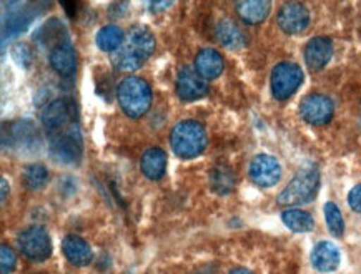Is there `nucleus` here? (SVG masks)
Masks as SVG:
<instances>
[{"instance_id":"nucleus-1","label":"nucleus","mask_w":361,"mask_h":274,"mask_svg":"<svg viewBox=\"0 0 361 274\" xmlns=\"http://www.w3.org/2000/svg\"><path fill=\"white\" fill-rule=\"evenodd\" d=\"M155 52V35L145 25L132 27L123 45L112 54L110 62L120 72H135Z\"/></svg>"},{"instance_id":"nucleus-2","label":"nucleus","mask_w":361,"mask_h":274,"mask_svg":"<svg viewBox=\"0 0 361 274\" xmlns=\"http://www.w3.org/2000/svg\"><path fill=\"white\" fill-rule=\"evenodd\" d=\"M170 145L175 155L182 160L200 156L207 148V132L195 120H182L170 133Z\"/></svg>"},{"instance_id":"nucleus-3","label":"nucleus","mask_w":361,"mask_h":274,"mask_svg":"<svg viewBox=\"0 0 361 274\" xmlns=\"http://www.w3.org/2000/svg\"><path fill=\"white\" fill-rule=\"evenodd\" d=\"M118 104L130 118H140L150 110L152 88L140 77H127L117 88Z\"/></svg>"},{"instance_id":"nucleus-4","label":"nucleus","mask_w":361,"mask_h":274,"mask_svg":"<svg viewBox=\"0 0 361 274\" xmlns=\"http://www.w3.org/2000/svg\"><path fill=\"white\" fill-rule=\"evenodd\" d=\"M318 189H320V171L317 166H307L296 173L276 199L280 206H300L312 201L317 197Z\"/></svg>"},{"instance_id":"nucleus-5","label":"nucleus","mask_w":361,"mask_h":274,"mask_svg":"<svg viewBox=\"0 0 361 274\" xmlns=\"http://www.w3.org/2000/svg\"><path fill=\"white\" fill-rule=\"evenodd\" d=\"M82 135L78 125L73 122L67 128L60 130L57 133H52L50 137V155L55 161L66 165L78 163L82 156Z\"/></svg>"},{"instance_id":"nucleus-6","label":"nucleus","mask_w":361,"mask_h":274,"mask_svg":"<svg viewBox=\"0 0 361 274\" xmlns=\"http://www.w3.org/2000/svg\"><path fill=\"white\" fill-rule=\"evenodd\" d=\"M18 249L30 261L40 263L52 254V239L49 231L42 226H29L17 236Z\"/></svg>"},{"instance_id":"nucleus-7","label":"nucleus","mask_w":361,"mask_h":274,"mask_svg":"<svg viewBox=\"0 0 361 274\" xmlns=\"http://www.w3.org/2000/svg\"><path fill=\"white\" fill-rule=\"evenodd\" d=\"M303 83V70L296 63L281 62L271 72V94L276 100H288Z\"/></svg>"},{"instance_id":"nucleus-8","label":"nucleus","mask_w":361,"mask_h":274,"mask_svg":"<svg viewBox=\"0 0 361 274\" xmlns=\"http://www.w3.org/2000/svg\"><path fill=\"white\" fill-rule=\"evenodd\" d=\"M73 101L68 99H54L45 104L40 110V122L50 133H57L60 130L72 125Z\"/></svg>"},{"instance_id":"nucleus-9","label":"nucleus","mask_w":361,"mask_h":274,"mask_svg":"<svg viewBox=\"0 0 361 274\" xmlns=\"http://www.w3.org/2000/svg\"><path fill=\"white\" fill-rule=\"evenodd\" d=\"M248 173L257 187L271 188L281 178V166L275 156L262 153V155H257L252 160Z\"/></svg>"},{"instance_id":"nucleus-10","label":"nucleus","mask_w":361,"mask_h":274,"mask_svg":"<svg viewBox=\"0 0 361 274\" xmlns=\"http://www.w3.org/2000/svg\"><path fill=\"white\" fill-rule=\"evenodd\" d=\"M335 113V105L331 99L322 94H312L305 96L300 104V115L305 122L310 125H326L333 118Z\"/></svg>"},{"instance_id":"nucleus-11","label":"nucleus","mask_w":361,"mask_h":274,"mask_svg":"<svg viewBox=\"0 0 361 274\" xmlns=\"http://www.w3.org/2000/svg\"><path fill=\"white\" fill-rule=\"evenodd\" d=\"M177 94L185 101H195L208 94V83L193 67H182L177 75Z\"/></svg>"},{"instance_id":"nucleus-12","label":"nucleus","mask_w":361,"mask_h":274,"mask_svg":"<svg viewBox=\"0 0 361 274\" xmlns=\"http://www.w3.org/2000/svg\"><path fill=\"white\" fill-rule=\"evenodd\" d=\"M276 22H279V27L285 34H302L303 30H307L310 24V12L303 4L288 2L281 6L279 15H276Z\"/></svg>"},{"instance_id":"nucleus-13","label":"nucleus","mask_w":361,"mask_h":274,"mask_svg":"<svg viewBox=\"0 0 361 274\" xmlns=\"http://www.w3.org/2000/svg\"><path fill=\"white\" fill-rule=\"evenodd\" d=\"M50 67L59 73L60 77H72L77 68V54L71 42H62L57 47L50 49L49 54Z\"/></svg>"},{"instance_id":"nucleus-14","label":"nucleus","mask_w":361,"mask_h":274,"mask_svg":"<svg viewBox=\"0 0 361 274\" xmlns=\"http://www.w3.org/2000/svg\"><path fill=\"white\" fill-rule=\"evenodd\" d=\"M333 57V42L328 37H314L305 47V62L312 70H322Z\"/></svg>"},{"instance_id":"nucleus-15","label":"nucleus","mask_w":361,"mask_h":274,"mask_svg":"<svg viewBox=\"0 0 361 274\" xmlns=\"http://www.w3.org/2000/svg\"><path fill=\"white\" fill-rule=\"evenodd\" d=\"M62 253L67 258V261L73 264V266H89L94 258L90 244L80 236L75 235H67L62 239Z\"/></svg>"},{"instance_id":"nucleus-16","label":"nucleus","mask_w":361,"mask_h":274,"mask_svg":"<svg viewBox=\"0 0 361 274\" xmlns=\"http://www.w3.org/2000/svg\"><path fill=\"white\" fill-rule=\"evenodd\" d=\"M340 249H338L336 244L330 243V241H322L312 251V264L322 273L336 271L338 266H340Z\"/></svg>"},{"instance_id":"nucleus-17","label":"nucleus","mask_w":361,"mask_h":274,"mask_svg":"<svg viewBox=\"0 0 361 274\" xmlns=\"http://www.w3.org/2000/svg\"><path fill=\"white\" fill-rule=\"evenodd\" d=\"M225 68V60L221 54L215 49H202L195 57V70L205 78V80H214L220 77Z\"/></svg>"},{"instance_id":"nucleus-18","label":"nucleus","mask_w":361,"mask_h":274,"mask_svg":"<svg viewBox=\"0 0 361 274\" xmlns=\"http://www.w3.org/2000/svg\"><path fill=\"white\" fill-rule=\"evenodd\" d=\"M238 15L242 17L245 24L257 25L262 24L271 11V4L268 0H243V2L235 4Z\"/></svg>"},{"instance_id":"nucleus-19","label":"nucleus","mask_w":361,"mask_h":274,"mask_svg":"<svg viewBox=\"0 0 361 274\" xmlns=\"http://www.w3.org/2000/svg\"><path fill=\"white\" fill-rule=\"evenodd\" d=\"M140 170L148 180H160L166 171V153L161 148H148L142 155Z\"/></svg>"},{"instance_id":"nucleus-20","label":"nucleus","mask_w":361,"mask_h":274,"mask_svg":"<svg viewBox=\"0 0 361 274\" xmlns=\"http://www.w3.org/2000/svg\"><path fill=\"white\" fill-rule=\"evenodd\" d=\"M215 37L226 49H242L245 45V34L230 18H224L215 27Z\"/></svg>"},{"instance_id":"nucleus-21","label":"nucleus","mask_w":361,"mask_h":274,"mask_svg":"<svg viewBox=\"0 0 361 274\" xmlns=\"http://www.w3.org/2000/svg\"><path fill=\"white\" fill-rule=\"evenodd\" d=\"M34 39L39 42L40 45L50 44L54 49L57 47L59 44H62V42H67L68 37H67L66 29H63L62 22H60L59 18H50L49 22H45V24L35 32Z\"/></svg>"},{"instance_id":"nucleus-22","label":"nucleus","mask_w":361,"mask_h":274,"mask_svg":"<svg viewBox=\"0 0 361 274\" xmlns=\"http://www.w3.org/2000/svg\"><path fill=\"white\" fill-rule=\"evenodd\" d=\"M208 180H210V188L216 194H228L235 188V173L226 165L214 166L208 175Z\"/></svg>"},{"instance_id":"nucleus-23","label":"nucleus","mask_w":361,"mask_h":274,"mask_svg":"<svg viewBox=\"0 0 361 274\" xmlns=\"http://www.w3.org/2000/svg\"><path fill=\"white\" fill-rule=\"evenodd\" d=\"M123 30L117 25H105L97 32V47L104 52H117V50L122 47L125 42Z\"/></svg>"},{"instance_id":"nucleus-24","label":"nucleus","mask_w":361,"mask_h":274,"mask_svg":"<svg viewBox=\"0 0 361 274\" xmlns=\"http://www.w3.org/2000/svg\"><path fill=\"white\" fill-rule=\"evenodd\" d=\"M281 220L295 233H308L314 228V220L310 213L298 210V208H288L281 213Z\"/></svg>"},{"instance_id":"nucleus-25","label":"nucleus","mask_w":361,"mask_h":274,"mask_svg":"<svg viewBox=\"0 0 361 274\" xmlns=\"http://www.w3.org/2000/svg\"><path fill=\"white\" fill-rule=\"evenodd\" d=\"M49 181V171L44 165L32 163L24 170V185L29 189H42Z\"/></svg>"},{"instance_id":"nucleus-26","label":"nucleus","mask_w":361,"mask_h":274,"mask_svg":"<svg viewBox=\"0 0 361 274\" xmlns=\"http://www.w3.org/2000/svg\"><path fill=\"white\" fill-rule=\"evenodd\" d=\"M323 211H325L326 226L328 230H330V233L333 236H336V238H340V236L345 233V220L343 216H341L340 208H338L335 203L328 201L325 204V208H323Z\"/></svg>"},{"instance_id":"nucleus-27","label":"nucleus","mask_w":361,"mask_h":274,"mask_svg":"<svg viewBox=\"0 0 361 274\" xmlns=\"http://www.w3.org/2000/svg\"><path fill=\"white\" fill-rule=\"evenodd\" d=\"M17 266V256L11 246L2 244L0 248V271L2 274H11Z\"/></svg>"},{"instance_id":"nucleus-28","label":"nucleus","mask_w":361,"mask_h":274,"mask_svg":"<svg viewBox=\"0 0 361 274\" xmlns=\"http://www.w3.org/2000/svg\"><path fill=\"white\" fill-rule=\"evenodd\" d=\"M12 58L20 65V67H29L32 62V50L27 44H16L12 47Z\"/></svg>"},{"instance_id":"nucleus-29","label":"nucleus","mask_w":361,"mask_h":274,"mask_svg":"<svg viewBox=\"0 0 361 274\" xmlns=\"http://www.w3.org/2000/svg\"><path fill=\"white\" fill-rule=\"evenodd\" d=\"M348 204L355 213H361V185H356L355 188H351L348 194Z\"/></svg>"},{"instance_id":"nucleus-30","label":"nucleus","mask_w":361,"mask_h":274,"mask_svg":"<svg viewBox=\"0 0 361 274\" xmlns=\"http://www.w3.org/2000/svg\"><path fill=\"white\" fill-rule=\"evenodd\" d=\"M172 6V2H155V4H150V8L152 11H160V8H166Z\"/></svg>"},{"instance_id":"nucleus-31","label":"nucleus","mask_w":361,"mask_h":274,"mask_svg":"<svg viewBox=\"0 0 361 274\" xmlns=\"http://www.w3.org/2000/svg\"><path fill=\"white\" fill-rule=\"evenodd\" d=\"M0 185H2V201H6L7 199V193H8V183L6 178L0 180Z\"/></svg>"},{"instance_id":"nucleus-32","label":"nucleus","mask_w":361,"mask_h":274,"mask_svg":"<svg viewBox=\"0 0 361 274\" xmlns=\"http://www.w3.org/2000/svg\"><path fill=\"white\" fill-rule=\"evenodd\" d=\"M192 274H215V271H214V268H210V266H205V268H200V269H197V271H193Z\"/></svg>"},{"instance_id":"nucleus-33","label":"nucleus","mask_w":361,"mask_h":274,"mask_svg":"<svg viewBox=\"0 0 361 274\" xmlns=\"http://www.w3.org/2000/svg\"><path fill=\"white\" fill-rule=\"evenodd\" d=\"M228 274H253L250 269H245V268H237V269H231Z\"/></svg>"}]
</instances>
